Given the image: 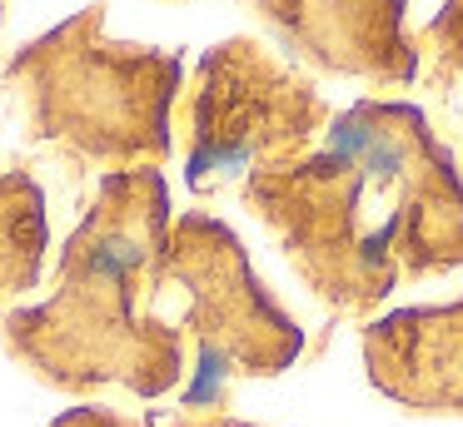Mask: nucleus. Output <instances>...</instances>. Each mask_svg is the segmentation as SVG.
Returning a JSON list of instances; mask_svg holds the SVG:
<instances>
[{
    "label": "nucleus",
    "instance_id": "nucleus-1",
    "mask_svg": "<svg viewBox=\"0 0 463 427\" xmlns=\"http://www.w3.org/2000/svg\"><path fill=\"white\" fill-rule=\"evenodd\" d=\"M250 204L339 313L373 308L399 278L463 268V174L413 105H354L319 154L260 169Z\"/></svg>",
    "mask_w": 463,
    "mask_h": 427
},
{
    "label": "nucleus",
    "instance_id": "nucleus-2",
    "mask_svg": "<svg viewBox=\"0 0 463 427\" xmlns=\"http://www.w3.org/2000/svg\"><path fill=\"white\" fill-rule=\"evenodd\" d=\"M324 119H329V109L314 95V85L279 75L264 60L230 65L224 85H214L210 95L190 179L210 184V179L240 174V169H254V174L274 169L284 154L299 159V149L309 144V135Z\"/></svg>",
    "mask_w": 463,
    "mask_h": 427
},
{
    "label": "nucleus",
    "instance_id": "nucleus-3",
    "mask_svg": "<svg viewBox=\"0 0 463 427\" xmlns=\"http://www.w3.org/2000/svg\"><path fill=\"white\" fill-rule=\"evenodd\" d=\"M369 383L409 413L463 417V298L403 308L364 328Z\"/></svg>",
    "mask_w": 463,
    "mask_h": 427
},
{
    "label": "nucleus",
    "instance_id": "nucleus-4",
    "mask_svg": "<svg viewBox=\"0 0 463 427\" xmlns=\"http://www.w3.org/2000/svg\"><path fill=\"white\" fill-rule=\"evenodd\" d=\"M429 40H433V55H439L443 75H463V0L443 5V15L429 25Z\"/></svg>",
    "mask_w": 463,
    "mask_h": 427
}]
</instances>
